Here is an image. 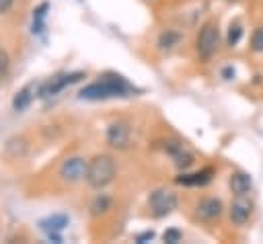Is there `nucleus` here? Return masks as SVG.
Segmentation results:
<instances>
[{
	"label": "nucleus",
	"instance_id": "1",
	"mask_svg": "<svg viewBox=\"0 0 263 244\" xmlns=\"http://www.w3.org/2000/svg\"><path fill=\"white\" fill-rule=\"evenodd\" d=\"M136 92V86H132L123 76L119 74H105L99 82H92L80 90V98L84 100H107L117 96H129Z\"/></svg>",
	"mask_w": 263,
	"mask_h": 244
},
{
	"label": "nucleus",
	"instance_id": "2",
	"mask_svg": "<svg viewBox=\"0 0 263 244\" xmlns=\"http://www.w3.org/2000/svg\"><path fill=\"white\" fill-rule=\"evenodd\" d=\"M113 178H115V162H113L111 156L101 154V156H95V158L88 162L86 182H88L92 189H103V187H107L109 182H113Z\"/></svg>",
	"mask_w": 263,
	"mask_h": 244
},
{
	"label": "nucleus",
	"instance_id": "3",
	"mask_svg": "<svg viewBox=\"0 0 263 244\" xmlns=\"http://www.w3.org/2000/svg\"><path fill=\"white\" fill-rule=\"evenodd\" d=\"M218 43H220V33H218V25L214 21H208L201 29H199V35L195 39V51L201 59H210L216 49H218Z\"/></svg>",
	"mask_w": 263,
	"mask_h": 244
},
{
	"label": "nucleus",
	"instance_id": "4",
	"mask_svg": "<svg viewBox=\"0 0 263 244\" xmlns=\"http://www.w3.org/2000/svg\"><path fill=\"white\" fill-rule=\"evenodd\" d=\"M86 172H88V160H84L80 156H72V158L64 160L60 166V178L68 185H76V182L84 180Z\"/></svg>",
	"mask_w": 263,
	"mask_h": 244
},
{
	"label": "nucleus",
	"instance_id": "5",
	"mask_svg": "<svg viewBox=\"0 0 263 244\" xmlns=\"http://www.w3.org/2000/svg\"><path fill=\"white\" fill-rule=\"evenodd\" d=\"M148 203H150V211L154 217H166L177 207V195L168 189H156L150 195Z\"/></svg>",
	"mask_w": 263,
	"mask_h": 244
},
{
	"label": "nucleus",
	"instance_id": "6",
	"mask_svg": "<svg viewBox=\"0 0 263 244\" xmlns=\"http://www.w3.org/2000/svg\"><path fill=\"white\" fill-rule=\"evenodd\" d=\"M80 78H84V74H82V72H72V74H58V76H53L51 80H47L45 84H41V86H39V96H41V98H47V96H55L58 92H62L66 86H70V84L78 82Z\"/></svg>",
	"mask_w": 263,
	"mask_h": 244
},
{
	"label": "nucleus",
	"instance_id": "7",
	"mask_svg": "<svg viewBox=\"0 0 263 244\" xmlns=\"http://www.w3.org/2000/svg\"><path fill=\"white\" fill-rule=\"evenodd\" d=\"M107 144L113 150H127L132 144V129L125 121H115L107 127Z\"/></svg>",
	"mask_w": 263,
	"mask_h": 244
},
{
	"label": "nucleus",
	"instance_id": "8",
	"mask_svg": "<svg viewBox=\"0 0 263 244\" xmlns=\"http://www.w3.org/2000/svg\"><path fill=\"white\" fill-rule=\"evenodd\" d=\"M164 150H166V154L173 158V164H175L179 170H187V168L193 164V154H191L181 141H166Z\"/></svg>",
	"mask_w": 263,
	"mask_h": 244
},
{
	"label": "nucleus",
	"instance_id": "9",
	"mask_svg": "<svg viewBox=\"0 0 263 244\" xmlns=\"http://www.w3.org/2000/svg\"><path fill=\"white\" fill-rule=\"evenodd\" d=\"M224 207H222V201L216 199V197H208V199H201L195 207V217L201 219V221H214L222 215Z\"/></svg>",
	"mask_w": 263,
	"mask_h": 244
},
{
	"label": "nucleus",
	"instance_id": "10",
	"mask_svg": "<svg viewBox=\"0 0 263 244\" xmlns=\"http://www.w3.org/2000/svg\"><path fill=\"white\" fill-rule=\"evenodd\" d=\"M251 213H253V203H251V201H247V199H245V195L236 197V199L230 203L228 215H230V221H232V223H236V226L247 223V221H249V217H251Z\"/></svg>",
	"mask_w": 263,
	"mask_h": 244
},
{
	"label": "nucleus",
	"instance_id": "11",
	"mask_svg": "<svg viewBox=\"0 0 263 244\" xmlns=\"http://www.w3.org/2000/svg\"><path fill=\"white\" fill-rule=\"evenodd\" d=\"M39 86H41V84H37V82L25 84V86L14 94V98H12V109H14V111L27 109V107L33 103V98L39 96Z\"/></svg>",
	"mask_w": 263,
	"mask_h": 244
},
{
	"label": "nucleus",
	"instance_id": "12",
	"mask_svg": "<svg viewBox=\"0 0 263 244\" xmlns=\"http://www.w3.org/2000/svg\"><path fill=\"white\" fill-rule=\"evenodd\" d=\"M27 152H29V144H27V139L21 137V135L10 137V139L4 144V150H2L4 158H8V160H21V158L27 156Z\"/></svg>",
	"mask_w": 263,
	"mask_h": 244
},
{
	"label": "nucleus",
	"instance_id": "13",
	"mask_svg": "<svg viewBox=\"0 0 263 244\" xmlns=\"http://www.w3.org/2000/svg\"><path fill=\"white\" fill-rule=\"evenodd\" d=\"M212 174H214V168H203V170H197L191 174H181L175 180L179 185H187V187H201V185L212 180Z\"/></svg>",
	"mask_w": 263,
	"mask_h": 244
},
{
	"label": "nucleus",
	"instance_id": "14",
	"mask_svg": "<svg viewBox=\"0 0 263 244\" xmlns=\"http://www.w3.org/2000/svg\"><path fill=\"white\" fill-rule=\"evenodd\" d=\"M251 187H253V180H251V176H249L247 172H234V174L230 176V191H232L236 197L247 195V193L251 191Z\"/></svg>",
	"mask_w": 263,
	"mask_h": 244
},
{
	"label": "nucleus",
	"instance_id": "15",
	"mask_svg": "<svg viewBox=\"0 0 263 244\" xmlns=\"http://www.w3.org/2000/svg\"><path fill=\"white\" fill-rule=\"evenodd\" d=\"M68 226V217L66 215H53V217H49V219H43L41 221V228L49 234V238H53V240H58L60 242V230H64Z\"/></svg>",
	"mask_w": 263,
	"mask_h": 244
},
{
	"label": "nucleus",
	"instance_id": "16",
	"mask_svg": "<svg viewBox=\"0 0 263 244\" xmlns=\"http://www.w3.org/2000/svg\"><path fill=\"white\" fill-rule=\"evenodd\" d=\"M109 209H111V197H107V195H97L95 201L90 203V213H92L95 217L105 215Z\"/></svg>",
	"mask_w": 263,
	"mask_h": 244
},
{
	"label": "nucleus",
	"instance_id": "17",
	"mask_svg": "<svg viewBox=\"0 0 263 244\" xmlns=\"http://www.w3.org/2000/svg\"><path fill=\"white\" fill-rule=\"evenodd\" d=\"M179 41H181V35H179L177 31H173V29H166V31H162L160 37H158V47H160V49H173Z\"/></svg>",
	"mask_w": 263,
	"mask_h": 244
},
{
	"label": "nucleus",
	"instance_id": "18",
	"mask_svg": "<svg viewBox=\"0 0 263 244\" xmlns=\"http://www.w3.org/2000/svg\"><path fill=\"white\" fill-rule=\"evenodd\" d=\"M47 8H49L47 2H43L33 10V33H41L43 31V21H45V10Z\"/></svg>",
	"mask_w": 263,
	"mask_h": 244
},
{
	"label": "nucleus",
	"instance_id": "19",
	"mask_svg": "<svg viewBox=\"0 0 263 244\" xmlns=\"http://www.w3.org/2000/svg\"><path fill=\"white\" fill-rule=\"evenodd\" d=\"M240 39H242V27H240L238 23L230 25V29H228V37H226V43L232 47V45H236Z\"/></svg>",
	"mask_w": 263,
	"mask_h": 244
},
{
	"label": "nucleus",
	"instance_id": "20",
	"mask_svg": "<svg viewBox=\"0 0 263 244\" xmlns=\"http://www.w3.org/2000/svg\"><path fill=\"white\" fill-rule=\"evenodd\" d=\"M8 70H10V57H8V53L0 47V82L6 78Z\"/></svg>",
	"mask_w": 263,
	"mask_h": 244
},
{
	"label": "nucleus",
	"instance_id": "21",
	"mask_svg": "<svg viewBox=\"0 0 263 244\" xmlns=\"http://www.w3.org/2000/svg\"><path fill=\"white\" fill-rule=\"evenodd\" d=\"M251 47H253L255 51H261V53H263V27L255 29V33H253V37H251Z\"/></svg>",
	"mask_w": 263,
	"mask_h": 244
},
{
	"label": "nucleus",
	"instance_id": "22",
	"mask_svg": "<svg viewBox=\"0 0 263 244\" xmlns=\"http://www.w3.org/2000/svg\"><path fill=\"white\" fill-rule=\"evenodd\" d=\"M181 238H183V234H181L177 228H171V230H166V232L162 234V240H164V242H171V244L181 242Z\"/></svg>",
	"mask_w": 263,
	"mask_h": 244
},
{
	"label": "nucleus",
	"instance_id": "23",
	"mask_svg": "<svg viewBox=\"0 0 263 244\" xmlns=\"http://www.w3.org/2000/svg\"><path fill=\"white\" fill-rule=\"evenodd\" d=\"M154 238V232L152 230H148V232H144V234H140V236H136V242H140V244H144L146 240H152Z\"/></svg>",
	"mask_w": 263,
	"mask_h": 244
},
{
	"label": "nucleus",
	"instance_id": "24",
	"mask_svg": "<svg viewBox=\"0 0 263 244\" xmlns=\"http://www.w3.org/2000/svg\"><path fill=\"white\" fill-rule=\"evenodd\" d=\"M12 4H14V0H0V14H4V12H8Z\"/></svg>",
	"mask_w": 263,
	"mask_h": 244
},
{
	"label": "nucleus",
	"instance_id": "25",
	"mask_svg": "<svg viewBox=\"0 0 263 244\" xmlns=\"http://www.w3.org/2000/svg\"><path fill=\"white\" fill-rule=\"evenodd\" d=\"M224 76H234V70H230V68H226V70H224Z\"/></svg>",
	"mask_w": 263,
	"mask_h": 244
}]
</instances>
